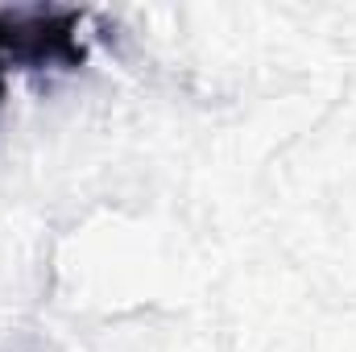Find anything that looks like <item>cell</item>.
Instances as JSON below:
<instances>
[{"label":"cell","mask_w":356,"mask_h":352,"mask_svg":"<svg viewBox=\"0 0 356 352\" xmlns=\"http://www.w3.org/2000/svg\"><path fill=\"white\" fill-rule=\"evenodd\" d=\"M4 71H8V58H4V42H0V104H4Z\"/></svg>","instance_id":"7a4b0ae2"},{"label":"cell","mask_w":356,"mask_h":352,"mask_svg":"<svg viewBox=\"0 0 356 352\" xmlns=\"http://www.w3.org/2000/svg\"><path fill=\"white\" fill-rule=\"evenodd\" d=\"M79 13H54V8H17L0 13V42L8 67L42 71V67H79Z\"/></svg>","instance_id":"6da1fadb"}]
</instances>
